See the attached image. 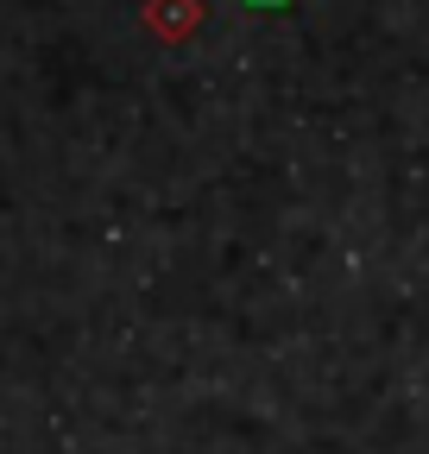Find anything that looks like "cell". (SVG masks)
<instances>
[{
	"label": "cell",
	"mask_w": 429,
	"mask_h": 454,
	"mask_svg": "<svg viewBox=\"0 0 429 454\" xmlns=\"http://www.w3.org/2000/svg\"><path fill=\"white\" fill-rule=\"evenodd\" d=\"M145 26L165 44H183L202 26V0H145Z\"/></svg>",
	"instance_id": "6da1fadb"
}]
</instances>
